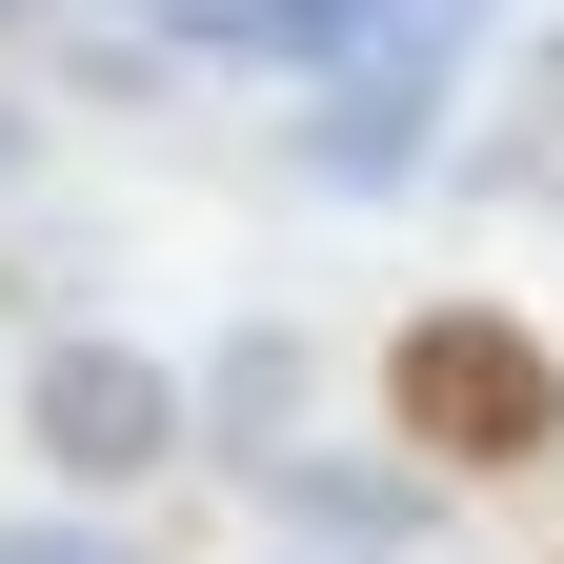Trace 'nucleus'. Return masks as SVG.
<instances>
[{
    "label": "nucleus",
    "mask_w": 564,
    "mask_h": 564,
    "mask_svg": "<svg viewBox=\"0 0 564 564\" xmlns=\"http://www.w3.org/2000/svg\"><path fill=\"white\" fill-rule=\"evenodd\" d=\"M383 403H403V444L464 464V484H505V464L564 444V364H544L505 303H423V323L383 343Z\"/></svg>",
    "instance_id": "f257e3e1"
},
{
    "label": "nucleus",
    "mask_w": 564,
    "mask_h": 564,
    "mask_svg": "<svg viewBox=\"0 0 564 564\" xmlns=\"http://www.w3.org/2000/svg\"><path fill=\"white\" fill-rule=\"evenodd\" d=\"M21 444H41L61 484H162V464L202 444V383L141 364V343H101V323H61L41 364H21Z\"/></svg>",
    "instance_id": "f03ea898"
},
{
    "label": "nucleus",
    "mask_w": 564,
    "mask_h": 564,
    "mask_svg": "<svg viewBox=\"0 0 564 564\" xmlns=\"http://www.w3.org/2000/svg\"><path fill=\"white\" fill-rule=\"evenodd\" d=\"M303 182L323 202H383V182H423V141H444V41H383V61H343V82H303Z\"/></svg>",
    "instance_id": "7ed1b4c3"
},
{
    "label": "nucleus",
    "mask_w": 564,
    "mask_h": 564,
    "mask_svg": "<svg viewBox=\"0 0 564 564\" xmlns=\"http://www.w3.org/2000/svg\"><path fill=\"white\" fill-rule=\"evenodd\" d=\"M262 505L343 544V564H403V544H444V464H343V444H282L262 464Z\"/></svg>",
    "instance_id": "20e7f679"
},
{
    "label": "nucleus",
    "mask_w": 564,
    "mask_h": 564,
    "mask_svg": "<svg viewBox=\"0 0 564 564\" xmlns=\"http://www.w3.org/2000/svg\"><path fill=\"white\" fill-rule=\"evenodd\" d=\"M282 444H303V343H282V323H242L223 343V364H202V464H282Z\"/></svg>",
    "instance_id": "39448f33"
},
{
    "label": "nucleus",
    "mask_w": 564,
    "mask_h": 564,
    "mask_svg": "<svg viewBox=\"0 0 564 564\" xmlns=\"http://www.w3.org/2000/svg\"><path fill=\"white\" fill-rule=\"evenodd\" d=\"M484 21H505V0H383V41H444V61H464Z\"/></svg>",
    "instance_id": "423d86ee"
},
{
    "label": "nucleus",
    "mask_w": 564,
    "mask_h": 564,
    "mask_svg": "<svg viewBox=\"0 0 564 564\" xmlns=\"http://www.w3.org/2000/svg\"><path fill=\"white\" fill-rule=\"evenodd\" d=\"M0 564H121V524H0Z\"/></svg>",
    "instance_id": "0eeeda50"
},
{
    "label": "nucleus",
    "mask_w": 564,
    "mask_h": 564,
    "mask_svg": "<svg viewBox=\"0 0 564 564\" xmlns=\"http://www.w3.org/2000/svg\"><path fill=\"white\" fill-rule=\"evenodd\" d=\"M524 101H544V121H564V21H544V61H524Z\"/></svg>",
    "instance_id": "6e6552de"
},
{
    "label": "nucleus",
    "mask_w": 564,
    "mask_h": 564,
    "mask_svg": "<svg viewBox=\"0 0 564 564\" xmlns=\"http://www.w3.org/2000/svg\"><path fill=\"white\" fill-rule=\"evenodd\" d=\"M0 182H21V101H0Z\"/></svg>",
    "instance_id": "1a4fd4ad"
},
{
    "label": "nucleus",
    "mask_w": 564,
    "mask_h": 564,
    "mask_svg": "<svg viewBox=\"0 0 564 564\" xmlns=\"http://www.w3.org/2000/svg\"><path fill=\"white\" fill-rule=\"evenodd\" d=\"M0 21H21V0H0Z\"/></svg>",
    "instance_id": "9d476101"
}]
</instances>
